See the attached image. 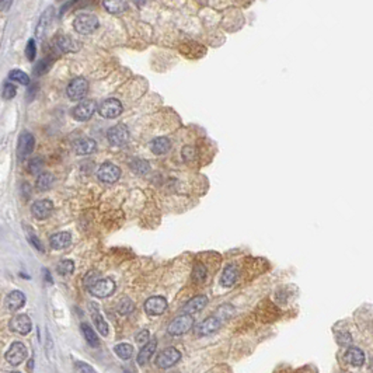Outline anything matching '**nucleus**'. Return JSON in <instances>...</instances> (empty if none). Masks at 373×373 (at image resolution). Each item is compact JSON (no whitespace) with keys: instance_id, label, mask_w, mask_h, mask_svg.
Returning <instances> with one entry per match:
<instances>
[{"instance_id":"obj_1","label":"nucleus","mask_w":373,"mask_h":373,"mask_svg":"<svg viewBox=\"0 0 373 373\" xmlns=\"http://www.w3.org/2000/svg\"><path fill=\"white\" fill-rule=\"evenodd\" d=\"M194 325V317L191 314H181L174 319L167 327V333L170 335H183L188 333Z\"/></svg>"},{"instance_id":"obj_2","label":"nucleus","mask_w":373,"mask_h":373,"mask_svg":"<svg viewBox=\"0 0 373 373\" xmlns=\"http://www.w3.org/2000/svg\"><path fill=\"white\" fill-rule=\"evenodd\" d=\"M107 139L112 146H125L128 143V140H129V129H128L125 124L114 125L112 128L108 129Z\"/></svg>"},{"instance_id":"obj_3","label":"nucleus","mask_w":373,"mask_h":373,"mask_svg":"<svg viewBox=\"0 0 373 373\" xmlns=\"http://www.w3.org/2000/svg\"><path fill=\"white\" fill-rule=\"evenodd\" d=\"M73 27L79 34H91L98 28V19L94 14H80L73 21Z\"/></svg>"},{"instance_id":"obj_4","label":"nucleus","mask_w":373,"mask_h":373,"mask_svg":"<svg viewBox=\"0 0 373 373\" xmlns=\"http://www.w3.org/2000/svg\"><path fill=\"white\" fill-rule=\"evenodd\" d=\"M115 291V284L112 279L109 278H103V279H97L96 282L88 286V292L96 296V297H108L111 294L114 293Z\"/></svg>"},{"instance_id":"obj_5","label":"nucleus","mask_w":373,"mask_h":373,"mask_svg":"<svg viewBox=\"0 0 373 373\" xmlns=\"http://www.w3.org/2000/svg\"><path fill=\"white\" fill-rule=\"evenodd\" d=\"M88 91V81L84 78H76L73 79L70 83H69L68 88H66V93H68V97L72 100V101H80L83 98L86 97Z\"/></svg>"},{"instance_id":"obj_6","label":"nucleus","mask_w":373,"mask_h":373,"mask_svg":"<svg viewBox=\"0 0 373 373\" xmlns=\"http://www.w3.org/2000/svg\"><path fill=\"white\" fill-rule=\"evenodd\" d=\"M96 109H97L96 101H93V100H83V101L79 103L76 107L73 108L72 115L78 121H87V119L93 117V114L96 112Z\"/></svg>"},{"instance_id":"obj_7","label":"nucleus","mask_w":373,"mask_h":373,"mask_svg":"<svg viewBox=\"0 0 373 373\" xmlns=\"http://www.w3.org/2000/svg\"><path fill=\"white\" fill-rule=\"evenodd\" d=\"M98 112L101 117L108 118V119L117 118L122 112V104L117 98H107L100 104Z\"/></svg>"},{"instance_id":"obj_8","label":"nucleus","mask_w":373,"mask_h":373,"mask_svg":"<svg viewBox=\"0 0 373 373\" xmlns=\"http://www.w3.org/2000/svg\"><path fill=\"white\" fill-rule=\"evenodd\" d=\"M181 358V353L180 351H177L176 348H166L164 351L157 355L156 358V365L161 369H168L171 368L173 365H176Z\"/></svg>"},{"instance_id":"obj_9","label":"nucleus","mask_w":373,"mask_h":373,"mask_svg":"<svg viewBox=\"0 0 373 373\" xmlns=\"http://www.w3.org/2000/svg\"><path fill=\"white\" fill-rule=\"evenodd\" d=\"M26 358H27V348L23 343H13L9 351L6 352V361L13 366H17L21 362H24Z\"/></svg>"},{"instance_id":"obj_10","label":"nucleus","mask_w":373,"mask_h":373,"mask_svg":"<svg viewBox=\"0 0 373 373\" xmlns=\"http://www.w3.org/2000/svg\"><path fill=\"white\" fill-rule=\"evenodd\" d=\"M98 178L103 181V183H108V184H112V183H117L121 177V170L119 167L112 164V163H104L101 164L97 171Z\"/></svg>"},{"instance_id":"obj_11","label":"nucleus","mask_w":373,"mask_h":373,"mask_svg":"<svg viewBox=\"0 0 373 373\" xmlns=\"http://www.w3.org/2000/svg\"><path fill=\"white\" fill-rule=\"evenodd\" d=\"M167 300L163 296H152L145 302V312L147 316H160L166 312Z\"/></svg>"},{"instance_id":"obj_12","label":"nucleus","mask_w":373,"mask_h":373,"mask_svg":"<svg viewBox=\"0 0 373 373\" xmlns=\"http://www.w3.org/2000/svg\"><path fill=\"white\" fill-rule=\"evenodd\" d=\"M9 327L10 330L14 331V333L21 334V335H27L31 331V328H32V323H31L28 316L19 314V316H16V317H13L10 320Z\"/></svg>"},{"instance_id":"obj_13","label":"nucleus","mask_w":373,"mask_h":373,"mask_svg":"<svg viewBox=\"0 0 373 373\" xmlns=\"http://www.w3.org/2000/svg\"><path fill=\"white\" fill-rule=\"evenodd\" d=\"M35 146V139L29 133V132H23L20 135L19 139V146H17V153H19L20 159H26L29 156L34 150Z\"/></svg>"},{"instance_id":"obj_14","label":"nucleus","mask_w":373,"mask_h":373,"mask_svg":"<svg viewBox=\"0 0 373 373\" xmlns=\"http://www.w3.org/2000/svg\"><path fill=\"white\" fill-rule=\"evenodd\" d=\"M220 325H222V321H220L217 317L212 316V317H208V319L204 320L202 323L196 325L195 333H196V335H199V337L211 335V334H213L215 331H217V330L220 328Z\"/></svg>"},{"instance_id":"obj_15","label":"nucleus","mask_w":373,"mask_h":373,"mask_svg":"<svg viewBox=\"0 0 373 373\" xmlns=\"http://www.w3.org/2000/svg\"><path fill=\"white\" fill-rule=\"evenodd\" d=\"M52 211H53V204H52L49 199H41V201H37V202H34L32 206H31V212H32V215H34V217L39 219V220L49 217L51 213H52Z\"/></svg>"},{"instance_id":"obj_16","label":"nucleus","mask_w":373,"mask_h":373,"mask_svg":"<svg viewBox=\"0 0 373 373\" xmlns=\"http://www.w3.org/2000/svg\"><path fill=\"white\" fill-rule=\"evenodd\" d=\"M206 304H208V297H206L205 294H198L195 297H192L191 300H188V302L181 307V313L194 314L196 313V312H201Z\"/></svg>"},{"instance_id":"obj_17","label":"nucleus","mask_w":373,"mask_h":373,"mask_svg":"<svg viewBox=\"0 0 373 373\" xmlns=\"http://www.w3.org/2000/svg\"><path fill=\"white\" fill-rule=\"evenodd\" d=\"M55 47L63 52V53H68V52H78L80 49V42L78 39H75L73 37H69V35H60L55 41Z\"/></svg>"},{"instance_id":"obj_18","label":"nucleus","mask_w":373,"mask_h":373,"mask_svg":"<svg viewBox=\"0 0 373 373\" xmlns=\"http://www.w3.org/2000/svg\"><path fill=\"white\" fill-rule=\"evenodd\" d=\"M157 348V341L156 340H149L142 348H140V351L137 353V359L136 362L139 366H143V365H146L149 361H150V358L153 356V353L156 351Z\"/></svg>"},{"instance_id":"obj_19","label":"nucleus","mask_w":373,"mask_h":373,"mask_svg":"<svg viewBox=\"0 0 373 373\" xmlns=\"http://www.w3.org/2000/svg\"><path fill=\"white\" fill-rule=\"evenodd\" d=\"M26 304V294L20 291H13L6 297V306L10 312H17Z\"/></svg>"},{"instance_id":"obj_20","label":"nucleus","mask_w":373,"mask_h":373,"mask_svg":"<svg viewBox=\"0 0 373 373\" xmlns=\"http://www.w3.org/2000/svg\"><path fill=\"white\" fill-rule=\"evenodd\" d=\"M70 243H72V236L68 232H59L51 236L49 239V244L53 250H63L69 247Z\"/></svg>"},{"instance_id":"obj_21","label":"nucleus","mask_w":373,"mask_h":373,"mask_svg":"<svg viewBox=\"0 0 373 373\" xmlns=\"http://www.w3.org/2000/svg\"><path fill=\"white\" fill-rule=\"evenodd\" d=\"M73 147H75V152L78 155H90V153L96 152L97 143H96V140H93L90 137H81V139H78L75 142Z\"/></svg>"},{"instance_id":"obj_22","label":"nucleus","mask_w":373,"mask_h":373,"mask_svg":"<svg viewBox=\"0 0 373 373\" xmlns=\"http://www.w3.org/2000/svg\"><path fill=\"white\" fill-rule=\"evenodd\" d=\"M365 353L361 348H356V346H351L345 355H344V361L349 365H353V366H362L365 363Z\"/></svg>"},{"instance_id":"obj_23","label":"nucleus","mask_w":373,"mask_h":373,"mask_svg":"<svg viewBox=\"0 0 373 373\" xmlns=\"http://www.w3.org/2000/svg\"><path fill=\"white\" fill-rule=\"evenodd\" d=\"M170 147H171V142L164 136L156 137V139H153L152 143H150V150H152L155 155H166L167 152L170 150Z\"/></svg>"},{"instance_id":"obj_24","label":"nucleus","mask_w":373,"mask_h":373,"mask_svg":"<svg viewBox=\"0 0 373 373\" xmlns=\"http://www.w3.org/2000/svg\"><path fill=\"white\" fill-rule=\"evenodd\" d=\"M103 4H104V7H106L108 13L119 14V13H124L128 9L129 1L128 0H103Z\"/></svg>"},{"instance_id":"obj_25","label":"nucleus","mask_w":373,"mask_h":373,"mask_svg":"<svg viewBox=\"0 0 373 373\" xmlns=\"http://www.w3.org/2000/svg\"><path fill=\"white\" fill-rule=\"evenodd\" d=\"M237 276H239V271L236 268L235 265H229L226 266L223 274H222V279H220V284L229 288V286H233L237 281Z\"/></svg>"},{"instance_id":"obj_26","label":"nucleus","mask_w":373,"mask_h":373,"mask_svg":"<svg viewBox=\"0 0 373 373\" xmlns=\"http://www.w3.org/2000/svg\"><path fill=\"white\" fill-rule=\"evenodd\" d=\"M91 316H93V321H94V324H96V328L100 331V334H101V335H104V337H107L108 324H107V321L104 320V317L101 316V313L98 312L97 307H94V304H93V307H91Z\"/></svg>"},{"instance_id":"obj_27","label":"nucleus","mask_w":373,"mask_h":373,"mask_svg":"<svg viewBox=\"0 0 373 373\" xmlns=\"http://www.w3.org/2000/svg\"><path fill=\"white\" fill-rule=\"evenodd\" d=\"M81 333L84 335V340L87 341V344L90 346L96 348L100 345V341H98V337L96 335V331L88 325V324L83 323L81 324Z\"/></svg>"},{"instance_id":"obj_28","label":"nucleus","mask_w":373,"mask_h":373,"mask_svg":"<svg viewBox=\"0 0 373 373\" xmlns=\"http://www.w3.org/2000/svg\"><path fill=\"white\" fill-rule=\"evenodd\" d=\"M55 178L51 173H41L37 178V188L41 191H47L53 184Z\"/></svg>"},{"instance_id":"obj_29","label":"nucleus","mask_w":373,"mask_h":373,"mask_svg":"<svg viewBox=\"0 0 373 373\" xmlns=\"http://www.w3.org/2000/svg\"><path fill=\"white\" fill-rule=\"evenodd\" d=\"M114 351L121 359H129L133 353V346L131 344H118L115 345Z\"/></svg>"},{"instance_id":"obj_30","label":"nucleus","mask_w":373,"mask_h":373,"mask_svg":"<svg viewBox=\"0 0 373 373\" xmlns=\"http://www.w3.org/2000/svg\"><path fill=\"white\" fill-rule=\"evenodd\" d=\"M131 168L136 173V174H146L147 171L150 170V164L147 163L146 160H142V159H136L131 163Z\"/></svg>"},{"instance_id":"obj_31","label":"nucleus","mask_w":373,"mask_h":373,"mask_svg":"<svg viewBox=\"0 0 373 373\" xmlns=\"http://www.w3.org/2000/svg\"><path fill=\"white\" fill-rule=\"evenodd\" d=\"M51 16H52V9H48V11H45V13L42 14V17L39 20L38 26H37V34H38V37H42V34L47 31Z\"/></svg>"},{"instance_id":"obj_32","label":"nucleus","mask_w":373,"mask_h":373,"mask_svg":"<svg viewBox=\"0 0 373 373\" xmlns=\"http://www.w3.org/2000/svg\"><path fill=\"white\" fill-rule=\"evenodd\" d=\"M51 65H52V60L49 58L41 59L38 63L35 65V68H34V75H35V76H41V75L47 73L49 70V68H51Z\"/></svg>"},{"instance_id":"obj_33","label":"nucleus","mask_w":373,"mask_h":373,"mask_svg":"<svg viewBox=\"0 0 373 373\" xmlns=\"http://www.w3.org/2000/svg\"><path fill=\"white\" fill-rule=\"evenodd\" d=\"M10 79L14 80V81H17L20 84H23V86L29 84L28 75L24 73V72H21V70H11V72H10Z\"/></svg>"},{"instance_id":"obj_34","label":"nucleus","mask_w":373,"mask_h":373,"mask_svg":"<svg viewBox=\"0 0 373 373\" xmlns=\"http://www.w3.org/2000/svg\"><path fill=\"white\" fill-rule=\"evenodd\" d=\"M56 269L60 275H69L75 271V264L72 260H62L56 266Z\"/></svg>"},{"instance_id":"obj_35","label":"nucleus","mask_w":373,"mask_h":373,"mask_svg":"<svg viewBox=\"0 0 373 373\" xmlns=\"http://www.w3.org/2000/svg\"><path fill=\"white\" fill-rule=\"evenodd\" d=\"M42 167H44V160L41 157H35V159H32L29 161L28 170L31 174H39L41 170H42Z\"/></svg>"},{"instance_id":"obj_36","label":"nucleus","mask_w":373,"mask_h":373,"mask_svg":"<svg viewBox=\"0 0 373 373\" xmlns=\"http://www.w3.org/2000/svg\"><path fill=\"white\" fill-rule=\"evenodd\" d=\"M194 281H196L198 284L199 282H204L206 278V268L202 264H196L195 268H194V275H192Z\"/></svg>"},{"instance_id":"obj_37","label":"nucleus","mask_w":373,"mask_h":373,"mask_svg":"<svg viewBox=\"0 0 373 373\" xmlns=\"http://www.w3.org/2000/svg\"><path fill=\"white\" fill-rule=\"evenodd\" d=\"M133 309H135V306H133V302L131 300V299H124L119 306H118V312L121 314H129L133 312Z\"/></svg>"},{"instance_id":"obj_38","label":"nucleus","mask_w":373,"mask_h":373,"mask_svg":"<svg viewBox=\"0 0 373 373\" xmlns=\"http://www.w3.org/2000/svg\"><path fill=\"white\" fill-rule=\"evenodd\" d=\"M17 94V90H16V86L14 84H11V83H6L4 86H3V90H1V97L4 98V100H11V98L14 97Z\"/></svg>"},{"instance_id":"obj_39","label":"nucleus","mask_w":373,"mask_h":373,"mask_svg":"<svg viewBox=\"0 0 373 373\" xmlns=\"http://www.w3.org/2000/svg\"><path fill=\"white\" fill-rule=\"evenodd\" d=\"M35 55H37V47H35V41L34 39H29L27 47H26V56L28 60H34L35 59Z\"/></svg>"},{"instance_id":"obj_40","label":"nucleus","mask_w":373,"mask_h":373,"mask_svg":"<svg viewBox=\"0 0 373 373\" xmlns=\"http://www.w3.org/2000/svg\"><path fill=\"white\" fill-rule=\"evenodd\" d=\"M75 371L76 373H97L88 363L80 362V361L75 362Z\"/></svg>"},{"instance_id":"obj_41","label":"nucleus","mask_w":373,"mask_h":373,"mask_svg":"<svg viewBox=\"0 0 373 373\" xmlns=\"http://www.w3.org/2000/svg\"><path fill=\"white\" fill-rule=\"evenodd\" d=\"M135 340H136L137 344H140V345H145V344L150 340V337H149V331L147 330H142L140 333L136 334V337H135Z\"/></svg>"},{"instance_id":"obj_42","label":"nucleus","mask_w":373,"mask_h":373,"mask_svg":"<svg viewBox=\"0 0 373 373\" xmlns=\"http://www.w3.org/2000/svg\"><path fill=\"white\" fill-rule=\"evenodd\" d=\"M338 343L344 345V346H346V345H351L352 344V337L349 335V334H340L338 335Z\"/></svg>"},{"instance_id":"obj_43","label":"nucleus","mask_w":373,"mask_h":373,"mask_svg":"<svg viewBox=\"0 0 373 373\" xmlns=\"http://www.w3.org/2000/svg\"><path fill=\"white\" fill-rule=\"evenodd\" d=\"M29 237V241L32 243V245L37 248V250H39V251H44V247H42V244H41V241L38 240V237L35 235H32V233H29L28 235Z\"/></svg>"},{"instance_id":"obj_44","label":"nucleus","mask_w":373,"mask_h":373,"mask_svg":"<svg viewBox=\"0 0 373 373\" xmlns=\"http://www.w3.org/2000/svg\"><path fill=\"white\" fill-rule=\"evenodd\" d=\"M10 4H11V0H0V7L1 9H9Z\"/></svg>"},{"instance_id":"obj_45","label":"nucleus","mask_w":373,"mask_h":373,"mask_svg":"<svg viewBox=\"0 0 373 373\" xmlns=\"http://www.w3.org/2000/svg\"><path fill=\"white\" fill-rule=\"evenodd\" d=\"M32 362H34V361H32V359H29V363H28V371H29V372H32Z\"/></svg>"},{"instance_id":"obj_46","label":"nucleus","mask_w":373,"mask_h":373,"mask_svg":"<svg viewBox=\"0 0 373 373\" xmlns=\"http://www.w3.org/2000/svg\"><path fill=\"white\" fill-rule=\"evenodd\" d=\"M133 1H135L136 4H143V3H145L146 0H133Z\"/></svg>"},{"instance_id":"obj_47","label":"nucleus","mask_w":373,"mask_h":373,"mask_svg":"<svg viewBox=\"0 0 373 373\" xmlns=\"http://www.w3.org/2000/svg\"><path fill=\"white\" fill-rule=\"evenodd\" d=\"M6 373H19V372H6Z\"/></svg>"}]
</instances>
